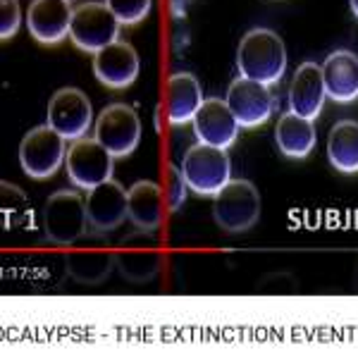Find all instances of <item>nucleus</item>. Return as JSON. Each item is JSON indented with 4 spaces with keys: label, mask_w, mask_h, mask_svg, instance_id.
<instances>
[{
    "label": "nucleus",
    "mask_w": 358,
    "mask_h": 358,
    "mask_svg": "<svg viewBox=\"0 0 358 358\" xmlns=\"http://www.w3.org/2000/svg\"><path fill=\"white\" fill-rule=\"evenodd\" d=\"M91 122H94V106L84 91L65 86V89L55 91L48 101V122L45 124L65 136V141L84 138V134H89Z\"/></svg>",
    "instance_id": "obj_10"
},
{
    "label": "nucleus",
    "mask_w": 358,
    "mask_h": 358,
    "mask_svg": "<svg viewBox=\"0 0 358 358\" xmlns=\"http://www.w3.org/2000/svg\"><path fill=\"white\" fill-rule=\"evenodd\" d=\"M275 141L282 155L294 160H303L315 148L313 120H306L296 113H285L275 124Z\"/></svg>",
    "instance_id": "obj_20"
},
{
    "label": "nucleus",
    "mask_w": 358,
    "mask_h": 358,
    "mask_svg": "<svg viewBox=\"0 0 358 358\" xmlns=\"http://www.w3.org/2000/svg\"><path fill=\"white\" fill-rule=\"evenodd\" d=\"M325 82L322 67L315 62H301L289 84V110L306 120H315L325 108Z\"/></svg>",
    "instance_id": "obj_16"
},
{
    "label": "nucleus",
    "mask_w": 358,
    "mask_h": 358,
    "mask_svg": "<svg viewBox=\"0 0 358 358\" xmlns=\"http://www.w3.org/2000/svg\"><path fill=\"white\" fill-rule=\"evenodd\" d=\"M192 124L194 134L201 143L224 148V151L236 141L241 129L232 110H229V106L224 103V98H206L201 103L199 113L194 115Z\"/></svg>",
    "instance_id": "obj_13"
},
{
    "label": "nucleus",
    "mask_w": 358,
    "mask_h": 358,
    "mask_svg": "<svg viewBox=\"0 0 358 358\" xmlns=\"http://www.w3.org/2000/svg\"><path fill=\"white\" fill-rule=\"evenodd\" d=\"M65 268L69 277L79 285H101L110 277L115 268V253L108 251L106 244L91 241L86 246H77L65 256Z\"/></svg>",
    "instance_id": "obj_17"
},
{
    "label": "nucleus",
    "mask_w": 358,
    "mask_h": 358,
    "mask_svg": "<svg viewBox=\"0 0 358 358\" xmlns=\"http://www.w3.org/2000/svg\"><path fill=\"white\" fill-rule=\"evenodd\" d=\"M349 5H351V13H354V17L358 20V0H349Z\"/></svg>",
    "instance_id": "obj_28"
},
{
    "label": "nucleus",
    "mask_w": 358,
    "mask_h": 358,
    "mask_svg": "<svg viewBox=\"0 0 358 358\" xmlns=\"http://www.w3.org/2000/svg\"><path fill=\"white\" fill-rule=\"evenodd\" d=\"M322 82L334 103H354L358 98V55L334 50L322 62Z\"/></svg>",
    "instance_id": "obj_18"
},
{
    "label": "nucleus",
    "mask_w": 358,
    "mask_h": 358,
    "mask_svg": "<svg viewBox=\"0 0 358 358\" xmlns=\"http://www.w3.org/2000/svg\"><path fill=\"white\" fill-rule=\"evenodd\" d=\"M86 227H89V215L82 194L62 189L48 196L43 206V229L53 244L74 246L86 236Z\"/></svg>",
    "instance_id": "obj_3"
},
{
    "label": "nucleus",
    "mask_w": 358,
    "mask_h": 358,
    "mask_svg": "<svg viewBox=\"0 0 358 358\" xmlns=\"http://www.w3.org/2000/svg\"><path fill=\"white\" fill-rule=\"evenodd\" d=\"M138 53L127 41H113L110 45L94 53V74L103 86L110 89H127L138 77Z\"/></svg>",
    "instance_id": "obj_14"
},
{
    "label": "nucleus",
    "mask_w": 358,
    "mask_h": 358,
    "mask_svg": "<svg viewBox=\"0 0 358 358\" xmlns=\"http://www.w3.org/2000/svg\"><path fill=\"white\" fill-rule=\"evenodd\" d=\"M160 265H163V256L158 251V239L148 229H138V232L124 236L115 251V268L124 280L134 282V285L151 282L158 275Z\"/></svg>",
    "instance_id": "obj_9"
},
{
    "label": "nucleus",
    "mask_w": 358,
    "mask_h": 358,
    "mask_svg": "<svg viewBox=\"0 0 358 358\" xmlns=\"http://www.w3.org/2000/svg\"><path fill=\"white\" fill-rule=\"evenodd\" d=\"M261 217V194L248 179H229L213 196V220L229 234L248 232Z\"/></svg>",
    "instance_id": "obj_2"
},
{
    "label": "nucleus",
    "mask_w": 358,
    "mask_h": 358,
    "mask_svg": "<svg viewBox=\"0 0 358 358\" xmlns=\"http://www.w3.org/2000/svg\"><path fill=\"white\" fill-rule=\"evenodd\" d=\"M203 101L201 84L192 72H177L167 79V120L175 127L192 122Z\"/></svg>",
    "instance_id": "obj_19"
},
{
    "label": "nucleus",
    "mask_w": 358,
    "mask_h": 358,
    "mask_svg": "<svg viewBox=\"0 0 358 358\" xmlns=\"http://www.w3.org/2000/svg\"><path fill=\"white\" fill-rule=\"evenodd\" d=\"M0 36L3 41L13 38L22 27V10L17 0H0Z\"/></svg>",
    "instance_id": "obj_26"
},
{
    "label": "nucleus",
    "mask_w": 358,
    "mask_h": 358,
    "mask_svg": "<svg viewBox=\"0 0 358 358\" xmlns=\"http://www.w3.org/2000/svg\"><path fill=\"white\" fill-rule=\"evenodd\" d=\"M129 220L136 224L138 229H153L160 227L163 220V196H160V187L148 179H138L129 189Z\"/></svg>",
    "instance_id": "obj_22"
},
{
    "label": "nucleus",
    "mask_w": 358,
    "mask_h": 358,
    "mask_svg": "<svg viewBox=\"0 0 358 358\" xmlns=\"http://www.w3.org/2000/svg\"><path fill=\"white\" fill-rule=\"evenodd\" d=\"M258 289L265 294H296L299 282L294 280L289 273H273V275L263 277Z\"/></svg>",
    "instance_id": "obj_27"
},
{
    "label": "nucleus",
    "mask_w": 358,
    "mask_h": 358,
    "mask_svg": "<svg viewBox=\"0 0 358 358\" xmlns=\"http://www.w3.org/2000/svg\"><path fill=\"white\" fill-rule=\"evenodd\" d=\"M187 177H184L182 167H175V165H167L165 167V196H167V208L170 213H175L182 208V203L187 201Z\"/></svg>",
    "instance_id": "obj_25"
},
{
    "label": "nucleus",
    "mask_w": 358,
    "mask_h": 358,
    "mask_svg": "<svg viewBox=\"0 0 358 358\" xmlns=\"http://www.w3.org/2000/svg\"><path fill=\"white\" fill-rule=\"evenodd\" d=\"M86 215L96 232H113L129 217V192L115 179L98 184L86 196Z\"/></svg>",
    "instance_id": "obj_12"
},
{
    "label": "nucleus",
    "mask_w": 358,
    "mask_h": 358,
    "mask_svg": "<svg viewBox=\"0 0 358 358\" xmlns=\"http://www.w3.org/2000/svg\"><path fill=\"white\" fill-rule=\"evenodd\" d=\"M120 20L106 3H82L74 8L72 24H69V38L84 53H98L101 48L117 41Z\"/></svg>",
    "instance_id": "obj_5"
},
{
    "label": "nucleus",
    "mask_w": 358,
    "mask_h": 358,
    "mask_svg": "<svg viewBox=\"0 0 358 358\" xmlns=\"http://www.w3.org/2000/svg\"><path fill=\"white\" fill-rule=\"evenodd\" d=\"M72 5L69 0H34L27 10L29 34L43 45H55L69 36L72 24Z\"/></svg>",
    "instance_id": "obj_15"
},
{
    "label": "nucleus",
    "mask_w": 358,
    "mask_h": 358,
    "mask_svg": "<svg viewBox=\"0 0 358 358\" xmlns=\"http://www.w3.org/2000/svg\"><path fill=\"white\" fill-rule=\"evenodd\" d=\"M67 177L77 189L91 192L98 184L113 179V167H115V155L103 146L101 141L94 138H79L72 141V146L67 148Z\"/></svg>",
    "instance_id": "obj_7"
},
{
    "label": "nucleus",
    "mask_w": 358,
    "mask_h": 358,
    "mask_svg": "<svg viewBox=\"0 0 358 358\" xmlns=\"http://www.w3.org/2000/svg\"><path fill=\"white\" fill-rule=\"evenodd\" d=\"M236 69L241 77L273 86L287 72V48L280 34L268 27H256L244 34L236 48Z\"/></svg>",
    "instance_id": "obj_1"
},
{
    "label": "nucleus",
    "mask_w": 358,
    "mask_h": 358,
    "mask_svg": "<svg viewBox=\"0 0 358 358\" xmlns=\"http://www.w3.org/2000/svg\"><path fill=\"white\" fill-rule=\"evenodd\" d=\"M354 289L358 292V261H356V270H354Z\"/></svg>",
    "instance_id": "obj_29"
},
{
    "label": "nucleus",
    "mask_w": 358,
    "mask_h": 358,
    "mask_svg": "<svg viewBox=\"0 0 358 358\" xmlns=\"http://www.w3.org/2000/svg\"><path fill=\"white\" fill-rule=\"evenodd\" d=\"M0 210H3L5 229L22 227L31 220V206H29L27 194L17 184L3 182L0 184Z\"/></svg>",
    "instance_id": "obj_23"
},
{
    "label": "nucleus",
    "mask_w": 358,
    "mask_h": 358,
    "mask_svg": "<svg viewBox=\"0 0 358 358\" xmlns=\"http://www.w3.org/2000/svg\"><path fill=\"white\" fill-rule=\"evenodd\" d=\"M108 8L113 10V15L120 20V24L134 27L138 22H143L153 10V0H103Z\"/></svg>",
    "instance_id": "obj_24"
},
{
    "label": "nucleus",
    "mask_w": 358,
    "mask_h": 358,
    "mask_svg": "<svg viewBox=\"0 0 358 358\" xmlns=\"http://www.w3.org/2000/svg\"><path fill=\"white\" fill-rule=\"evenodd\" d=\"M67 158L65 136L53 127L41 124L29 129L20 143V165L27 177L48 179L53 177Z\"/></svg>",
    "instance_id": "obj_6"
},
{
    "label": "nucleus",
    "mask_w": 358,
    "mask_h": 358,
    "mask_svg": "<svg viewBox=\"0 0 358 358\" xmlns=\"http://www.w3.org/2000/svg\"><path fill=\"white\" fill-rule=\"evenodd\" d=\"M94 134L115 158H127L141 141V120L127 103H110L96 117Z\"/></svg>",
    "instance_id": "obj_8"
},
{
    "label": "nucleus",
    "mask_w": 358,
    "mask_h": 358,
    "mask_svg": "<svg viewBox=\"0 0 358 358\" xmlns=\"http://www.w3.org/2000/svg\"><path fill=\"white\" fill-rule=\"evenodd\" d=\"M182 172L187 184L199 196H215L232 179V163L224 148L194 143L182 158Z\"/></svg>",
    "instance_id": "obj_4"
},
{
    "label": "nucleus",
    "mask_w": 358,
    "mask_h": 358,
    "mask_svg": "<svg viewBox=\"0 0 358 358\" xmlns=\"http://www.w3.org/2000/svg\"><path fill=\"white\" fill-rule=\"evenodd\" d=\"M224 103L229 106L236 122L244 129H256V127L265 124L275 108V98L270 94V86L246 77H239L229 84Z\"/></svg>",
    "instance_id": "obj_11"
},
{
    "label": "nucleus",
    "mask_w": 358,
    "mask_h": 358,
    "mask_svg": "<svg viewBox=\"0 0 358 358\" xmlns=\"http://www.w3.org/2000/svg\"><path fill=\"white\" fill-rule=\"evenodd\" d=\"M327 160L342 175L358 172V122L339 120L327 134Z\"/></svg>",
    "instance_id": "obj_21"
}]
</instances>
